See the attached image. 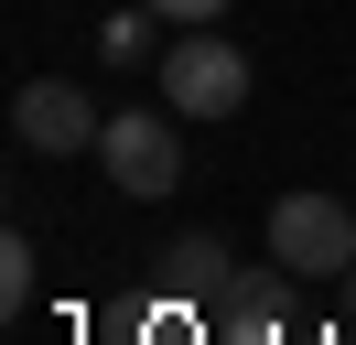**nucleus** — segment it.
<instances>
[{"instance_id": "1", "label": "nucleus", "mask_w": 356, "mask_h": 345, "mask_svg": "<svg viewBox=\"0 0 356 345\" xmlns=\"http://www.w3.org/2000/svg\"><path fill=\"white\" fill-rule=\"evenodd\" d=\"M162 108H173V119H238L248 108V54L216 22H184V33L162 43Z\"/></svg>"}, {"instance_id": "2", "label": "nucleus", "mask_w": 356, "mask_h": 345, "mask_svg": "<svg viewBox=\"0 0 356 345\" xmlns=\"http://www.w3.org/2000/svg\"><path fill=\"white\" fill-rule=\"evenodd\" d=\"M270 259H281L291 280H346L356 270V205H334L324 184H302V194H281L270 205Z\"/></svg>"}, {"instance_id": "3", "label": "nucleus", "mask_w": 356, "mask_h": 345, "mask_svg": "<svg viewBox=\"0 0 356 345\" xmlns=\"http://www.w3.org/2000/svg\"><path fill=\"white\" fill-rule=\"evenodd\" d=\"M291 323H302V291H291L281 259L270 270H227V291L205 302V345H291Z\"/></svg>"}, {"instance_id": "4", "label": "nucleus", "mask_w": 356, "mask_h": 345, "mask_svg": "<svg viewBox=\"0 0 356 345\" xmlns=\"http://www.w3.org/2000/svg\"><path fill=\"white\" fill-rule=\"evenodd\" d=\"M11 141L44 151V162H76V151L108 141V108H97L87 86H65V76H33L22 97H11Z\"/></svg>"}, {"instance_id": "5", "label": "nucleus", "mask_w": 356, "mask_h": 345, "mask_svg": "<svg viewBox=\"0 0 356 345\" xmlns=\"http://www.w3.org/2000/svg\"><path fill=\"white\" fill-rule=\"evenodd\" d=\"M97 162H108V184H119V194H140V205L184 184V141H173V119H162L152 97H140V108H108V141H97Z\"/></svg>"}, {"instance_id": "6", "label": "nucleus", "mask_w": 356, "mask_h": 345, "mask_svg": "<svg viewBox=\"0 0 356 345\" xmlns=\"http://www.w3.org/2000/svg\"><path fill=\"white\" fill-rule=\"evenodd\" d=\"M227 270H238V259H227L216 237H173V248H162V291H184V302H216Z\"/></svg>"}, {"instance_id": "7", "label": "nucleus", "mask_w": 356, "mask_h": 345, "mask_svg": "<svg viewBox=\"0 0 356 345\" xmlns=\"http://www.w3.org/2000/svg\"><path fill=\"white\" fill-rule=\"evenodd\" d=\"M33 291H44V248L11 227L0 237V313H33Z\"/></svg>"}, {"instance_id": "8", "label": "nucleus", "mask_w": 356, "mask_h": 345, "mask_svg": "<svg viewBox=\"0 0 356 345\" xmlns=\"http://www.w3.org/2000/svg\"><path fill=\"white\" fill-rule=\"evenodd\" d=\"M152 0H130V11H108V22H97V54H108V65H140V54H152Z\"/></svg>"}, {"instance_id": "9", "label": "nucleus", "mask_w": 356, "mask_h": 345, "mask_svg": "<svg viewBox=\"0 0 356 345\" xmlns=\"http://www.w3.org/2000/svg\"><path fill=\"white\" fill-rule=\"evenodd\" d=\"M162 22H216V11H238V0H152Z\"/></svg>"}]
</instances>
